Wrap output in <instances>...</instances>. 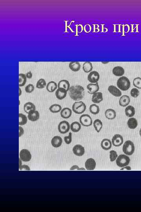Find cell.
<instances>
[{
	"label": "cell",
	"mask_w": 141,
	"mask_h": 212,
	"mask_svg": "<svg viewBox=\"0 0 141 212\" xmlns=\"http://www.w3.org/2000/svg\"><path fill=\"white\" fill-rule=\"evenodd\" d=\"M69 95L74 101H79L84 98L85 90L83 86L75 85L71 86L69 90Z\"/></svg>",
	"instance_id": "1"
},
{
	"label": "cell",
	"mask_w": 141,
	"mask_h": 212,
	"mask_svg": "<svg viewBox=\"0 0 141 212\" xmlns=\"http://www.w3.org/2000/svg\"><path fill=\"white\" fill-rule=\"evenodd\" d=\"M117 85L121 90L125 91L130 88V82L127 77L122 76L118 80Z\"/></svg>",
	"instance_id": "2"
},
{
	"label": "cell",
	"mask_w": 141,
	"mask_h": 212,
	"mask_svg": "<svg viewBox=\"0 0 141 212\" xmlns=\"http://www.w3.org/2000/svg\"><path fill=\"white\" fill-rule=\"evenodd\" d=\"M135 150V146L133 142L130 140L126 141L123 146V152L127 155H132Z\"/></svg>",
	"instance_id": "3"
},
{
	"label": "cell",
	"mask_w": 141,
	"mask_h": 212,
	"mask_svg": "<svg viewBox=\"0 0 141 212\" xmlns=\"http://www.w3.org/2000/svg\"><path fill=\"white\" fill-rule=\"evenodd\" d=\"M86 109V104L82 102H75L72 106V111L77 114H81L84 112Z\"/></svg>",
	"instance_id": "4"
},
{
	"label": "cell",
	"mask_w": 141,
	"mask_h": 212,
	"mask_svg": "<svg viewBox=\"0 0 141 212\" xmlns=\"http://www.w3.org/2000/svg\"><path fill=\"white\" fill-rule=\"evenodd\" d=\"M130 162V159L129 156L124 154L120 155L116 160L117 165L120 167L127 166Z\"/></svg>",
	"instance_id": "5"
},
{
	"label": "cell",
	"mask_w": 141,
	"mask_h": 212,
	"mask_svg": "<svg viewBox=\"0 0 141 212\" xmlns=\"http://www.w3.org/2000/svg\"><path fill=\"white\" fill-rule=\"evenodd\" d=\"M80 122L81 124L83 126H90L92 125V118L89 115H82L80 118Z\"/></svg>",
	"instance_id": "6"
},
{
	"label": "cell",
	"mask_w": 141,
	"mask_h": 212,
	"mask_svg": "<svg viewBox=\"0 0 141 212\" xmlns=\"http://www.w3.org/2000/svg\"><path fill=\"white\" fill-rule=\"evenodd\" d=\"M70 128V124L67 121H62L59 124L58 130L61 134H65L68 132Z\"/></svg>",
	"instance_id": "7"
},
{
	"label": "cell",
	"mask_w": 141,
	"mask_h": 212,
	"mask_svg": "<svg viewBox=\"0 0 141 212\" xmlns=\"http://www.w3.org/2000/svg\"><path fill=\"white\" fill-rule=\"evenodd\" d=\"M20 158L25 162H28L31 160V155L30 152L27 149H23L19 153Z\"/></svg>",
	"instance_id": "8"
},
{
	"label": "cell",
	"mask_w": 141,
	"mask_h": 212,
	"mask_svg": "<svg viewBox=\"0 0 141 212\" xmlns=\"http://www.w3.org/2000/svg\"><path fill=\"white\" fill-rule=\"evenodd\" d=\"M124 142L123 137L119 134H116L113 136L112 139V143L114 146L118 147L121 146Z\"/></svg>",
	"instance_id": "9"
},
{
	"label": "cell",
	"mask_w": 141,
	"mask_h": 212,
	"mask_svg": "<svg viewBox=\"0 0 141 212\" xmlns=\"http://www.w3.org/2000/svg\"><path fill=\"white\" fill-rule=\"evenodd\" d=\"M88 79L91 83H96L100 79L99 74L95 71L91 72L88 75Z\"/></svg>",
	"instance_id": "10"
},
{
	"label": "cell",
	"mask_w": 141,
	"mask_h": 212,
	"mask_svg": "<svg viewBox=\"0 0 141 212\" xmlns=\"http://www.w3.org/2000/svg\"><path fill=\"white\" fill-rule=\"evenodd\" d=\"M72 151L74 154L78 156H82L85 153L84 148L80 144H76L74 146Z\"/></svg>",
	"instance_id": "11"
},
{
	"label": "cell",
	"mask_w": 141,
	"mask_h": 212,
	"mask_svg": "<svg viewBox=\"0 0 141 212\" xmlns=\"http://www.w3.org/2000/svg\"><path fill=\"white\" fill-rule=\"evenodd\" d=\"M28 114V120L31 122H35L39 119V113L37 111L32 110H30Z\"/></svg>",
	"instance_id": "12"
},
{
	"label": "cell",
	"mask_w": 141,
	"mask_h": 212,
	"mask_svg": "<svg viewBox=\"0 0 141 212\" xmlns=\"http://www.w3.org/2000/svg\"><path fill=\"white\" fill-rule=\"evenodd\" d=\"M87 88L88 90L89 93L93 94L98 92L99 90V86L97 83H90L87 85Z\"/></svg>",
	"instance_id": "13"
},
{
	"label": "cell",
	"mask_w": 141,
	"mask_h": 212,
	"mask_svg": "<svg viewBox=\"0 0 141 212\" xmlns=\"http://www.w3.org/2000/svg\"><path fill=\"white\" fill-rule=\"evenodd\" d=\"M96 163L93 159L89 158L86 160L85 163V167L88 170L92 171L95 169Z\"/></svg>",
	"instance_id": "14"
},
{
	"label": "cell",
	"mask_w": 141,
	"mask_h": 212,
	"mask_svg": "<svg viewBox=\"0 0 141 212\" xmlns=\"http://www.w3.org/2000/svg\"><path fill=\"white\" fill-rule=\"evenodd\" d=\"M108 89L109 92L114 96L119 97L122 96L121 91L115 86L110 85L108 87Z\"/></svg>",
	"instance_id": "15"
},
{
	"label": "cell",
	"mask_w": 141,
	"mask_h": 212,
	"mask_svg": "<svg viewBox=\"0 0 141 212\" xmlns=\"http://www.w3.org/2000/svg\"><path fill=\"white\" fill-rule=\"evenodd\" d=\"M66 90L62 88H58L55 92V96L59 100H63L66 98L67 94Z\"/></svg>",
	"instance_id": "16"
},
{
	"label": "cell",
	"mask_w": 141,
	"mask_h": 212,
	"mask_svg": "<svg viewBox=\"0 0 141 212\" xmlns=\"http://www.w3.org/2000/svg\"><path fill=\"white\" fill-rule=\"evenodd\" d=\"M63 139L59 136H55L53 138L51 141V144L55 148H58L62 145Z\"/></svg>",
	"instance_id": "17"
},
{
	"label": "cell",
	"mask_w": 141,
	"mask_h": 212,
	"mask_svg": "<svg viewBox=\"0 0 141 212\" xmlns=\"http://www.w3.org/2000/svg\"><path fill=\"white\" fill-rule=\"evenodd\" d=\"M103 100L102 93L100 92H97L93 94L92 98V101L94 103H99Z\"/></svg>",
	"instance_id": "18"
},
{
	"label": "cell",
	"mask_w": 141,
	"mask_h": 212,
	"mask_svg": "<svg viewBox=\"0 0 141 212\" xmlns=\"http://www.w3.org/2000/svg\"><path fill=\"white\" fill-rule=\"evenodd\" d=\"M101 146L103 149L105 150H108L111 148L112 143L109 139H104L102 141Z\"/></svg>",
	"instance_id": "19"
},
{
	"label": "cell",
	"mask_w": 141,
	"mask_h": 212,
	"mask_svg": "<svg viewBox=\"0 0 141 212\" xmlns=\"http://www.w3.org/2000/svg\"><path fill=\"white\" fill-rule=\"evenodd\" d=\"M105 116L108 120H112L115 119L116 114L114 110L109 108L106 110L105 112Z\"/></svg>",
	"instance_id": "20"
},
{
	"label": "cell",
	"mask_w": 141,
	"mask_h": 212,
	"mask_svg": "<svg viewBox=\"0 0 141 212\" xmlns=\"http://www.w3.org/2000/svg\"><path fill=\"white\" fill-rule=\"evenodd\" d=\"M72 115V110L69 108H65L61 111V115L64 119H68Z\"/></svg>",
	"instance_id": "21"
},
{
	"label": "cell",
	"mask_w": 141,
	"mask_h": 212,
	"mask_svg": "<svg viewBox=\"0 0 141 212\" xmlns=\"http://www.w3.org/2000/svg\"><path fill=\"white\" fill-rule=\"evenodd\" d=\"M130 102V98L129 96L124 95L121 97L119 100V104L122 107L127 106Z\"/></svg>",
	"instance_id": "22"
},
{
	"label": "cell",
	"mask_w": 141,
	"mask_h": 212,
	"mask_svg": "<svg viewBox=\"0 0 141 212\" xmlns=\"http://www.w3.org/2000/svg\"><path fill=\"white\" fill-rule=\"evenodd\" d=\"M112 73L116 76H122L125 73V70L121 66H116L112 70Z\"/></svg>",
	"instance_id": "23"
},
{
	"label": "cell",
	"mask_w": 141,
	"mask_h": 212,
	"mask_svg": "<svg viewBox=\"0 0 141 212\" xmlns=\"http://www.w3.org/2000/svg\"><path fill=\"white\" fill-rule=\"evenodd\" d=\"M58 88H62L66 90L67 91H68L70 88V84L69 82L67 80H61L59 82L58 84Z\"/></svg>",
	"instance_id": "24"
},
{
	"label": "cell",
	"mask_w": 141,
	"mask_h": 212,
	"mask_svg": "<svg viewBox=\"0 0 141 212\" xmlns=\"http://www.w3.org/2000/svg\"><path fill=\"white\" fill-rule=\"evenodd\" d=\"M127 125L130 129H135L137 127L138 123L137 121L134 118H132L129 119L127 122Z\"/></svg>",
	"instance_id": "25"
},
{
	"label": "cell",
	"mask_w": 141,
	"mask_h": 212,
	"mask_svg": "<svg viewBox=\"0 0 141 212\" xmlns=\"http://www.w3.org/2000/svg\"><path fill=\"white\" fill-rule=\"evenodd\" d=\"M125 111L126 116L128 117H133L135 114V108L131 105L127 106L126 108Z\"/></svg>",
	"instance_id": "26"
},
{
	"label": "cell",
	"mask_w": 141,
	"mask_h": 212,
	"mask_svg": "<svg viewBox=\"0 0 141 212\" xmlns=\"http://www.w3.org/2000/svg\"><path fill=\"white\" fill-rule=\"evenodd\" d=\"M57 88V83L53 81L49 82L46 86V89L49 92H53Z\"/></svg>",
	"instance_id": "27"
},
{
	"label": "cell",
	"mask_w": 141,
	"mask_h": 212,
	"mask_svg": "<svg viewBox=\"0 0 141 212\" xmlns=\"http://www.w3.org/2000/svg\"><path fill=\"white\" fill-rule=\"evenodd\" d=\"M70 69L73 72H77L80 68L81 65L78 62H71L69 64Z\"/></svg>",
	"instance_id": "28"
},
{
	"label": "cell",
	"mask_w": 141,
	"mask_h": 212,
	"mask_svg": "<svg viewBox=\"0 0 141 212\" xmlns=\"http://www.w3.org/2000/svg\"><path fill=\"white\" fill-rule=\"evenodd\" d=\"M24 111L26 113L28 114L30 110H36V106L34 104L31 102H27L24 106Z\"/></svg>",
	"instance_id": "29"
},
{
	"label": "cell",
	"mask_w": 141,
	"mask_h": 212,
	"mask_svg": "<svg viewBox=\"0 0 141 212\" xmlns=\"http://www.w3.org/2000/svg\"><path fill=\"white\" fill-rule=\"evenodd\" d=\"M93 126L97 132H100L103 126L102 122L100 120L96 119L93 122Z\"/></svg>",
	"instance_id": "30"
},
{
	"label": "cell",
	"mask_w": 141,
	"mask_h": 212,
	"mask_svg": "<svg viewBox=\"0 0 141 212\" xmlns=\"http://www.w3.org/2000/svg\"><path fill=\"white\" fill-rule=\"evenodd\" d=\"M70 128L74 132H78L81 129V124L78 122H74L70 124Z\"/></svg>",
	"instance_id": "31"
},
{
	"label": "cell",
	"mask_w": 141,
	"mask_h": 212,
	"mask_svg": "<svg viewBox=\"0 0 141 212\" xmlns=\"http://www.w3.org/2000/svg\"><path fill=\"white\" fill-rule=\"evenodd\" d=\"M92 64L90 62H86L83 65V69L85 72L89 73L92 70Z\"/></svg>",
	"instance_id": "32"
},
{
	"label": "cell",
	"mask_w": 141,
	"mask_h": 212,
	"mask_svg": "<svg viewBox=\"0 0 141 212\" xmlns=\"http://www.w3.org/2000/svg\"><path fill=\"white\" fill-rule=\"evenodd\" d=\"M27 82L26 76L23 74H19V86H25Z\"/></svg>",
	"instance_id": "33"
},
{
	"label": "cell",
	"mask_w": 141,
	"mask_h": 212,
	"mask_svg": "<svg viewBox=\"0 0 141 212\" xmlns=\"http://www.w3.org/2000/svg\"><path fill=\"white\" fill-rule=\"evenodd\" d=\"M89 111L93 115H96L100 112V108L98 105L92 104L89 107Z\"/></svg>",
	"instance_id": "34"
},
{
	"label": "cell",
	"mask_w": 141,
	"mask_h": 212,
	"mask_svg": "<svg viewBox=\"0 0 141 212\" xmlns=\"http://www.w3.org/2000/svg\"><path fill=\"white\" fill-rule=\"evenodd\" d=\"M49 110L52 113H58L62 110V106L58 104H54L50 106Z\"/></svg>",
	"instance_id": "35"
},
{
	"label": "cell",
	"mask_w": 141,
	"mask_h": 212,
	"mask_svg": "<svg viewBox=\"0 0 141 212\" xmlns=\"http://www.w3.org/2000/svg\"><path fill=\"white\" fill-rule=\"evenodd\" d=\"M28 120L26 115L23 114H19V124L20 125H24L27 123Z\"/></svg>",
	"instance_id": "36"
},
{
	"label": "cell",
	"mask_w": 141,
	"mask_h": 212,
	"mask_svg": "<svg viewBox=\"0 0 141 212\" xmlns=\"http://www.w3.org/2000/svg\"><path fill=\"white\" fill-rule=\"evenodd\" d=\"M46 83L45 80L43 79H41L38 81L36 84L37 88L42 89L46 86Z\"/></svg>",
	"instance_id": "37"
},
{
	"label": "cell",
	"mask_w": 141,
	"mask_h": 212,
	"mask_svg": "<svg viewBox=\"0 0 141 212\" xmlns=\"http://www.w3.org/2000/svg\"><path fill=\"white\" fill-rule=\"evenodd\" d=\"M134 86L139 89H141V78H135L134 79L133 82Z\"/></svg>",
	"instance_id": "38"
},
{
	"label": "cell",
	"mask_w": 141,
	"mask_h": 212,
	"mask_svg": "<svg viewBox=\"0 0 141 212\" xmlns=\"http://www.w3.org/2000/svg\"><path fill=\"white\" fill-rule=\"evenodd\" d=\"M130 94L131 96L133 98H136L139 95L140 92L137 88H133L130 91Z\"/></svg>",
	"instance_id": "39"
},
{
	"label": "cell",
	"mask_w": 141,
	"mask_h": 212,
	"mask_svg": "<svg viewBox=\"0 0 141 212\" xmlns=\"http://www.w3.org/2000/svg\"><path fill=\"white\" fill-rule=\"evenodd\" d=\"M117 156V152L113 150L110 151V158L111 162H113V161H115L116 160Z\"/></svg>",
	"instance_id": "40"
},
{
	"label": "cell",
	"mask_w": 141,
	"mask_h": 212,
	"mask_svg": "<svg viewBox=\"0 0 141 212\" xmlns=\"http://www.w3.org/2000/svg\"><path fill=\"white\" fill-rule=\"evenodd\" d=\"M35 87L32 84H29V85H27L25 87V91L27 93H30L34 91Z\"/></svg>",
	"instance_id": "41"
},
{
	"label": "cell",
	"mask_w": 141,
	"mask_h": 212,
	"mask_svg": "<svg viewBox=\"0 0 141 212\" xmlns=\"http://www.w3.org/2000/svg\"><path fill=\"white\" fill-rule=\"evenodd\" d=\"M64 139H65V142L66 144H70L72 142V133L71 132L69 133L68 136H65Z\"/></svg>",
	"instance_id": "42"
},
{
	"label": "cell",
	"mask_w": 141,
	"mask_h": 212,
	"mask_svg": "<svg viewBox=\"0 0 141 212\" xmlns=\"http://www.w3.org/2000/svg\"><path fill=\"white\" fill-rule=\"evenodd\" d=\"M19 137H20L22 135H23V134L24 133V130H23V128L21 127V126H19Z\"/></svg>",
	"instance_id": "43"
},
{
	"label": "cell",
	"mask_w": 141,
	"mask_h": 212,
	"mask_svg": "<svg viewBox=\"0 0 141 212\" xmlns=\"http://www.w3.org/2000/svg\"><path fill=\"white\" fill-rule=\"evenodd\" d=\"M20 170H27L29 171L30 170V169L28 167L27 165H23L22 166L21 168L20 169Z\"/></svg>",
	"instance_id": "44"
},
{
	"label": "cell",
	"mask_w": 141,
	"mask_h": 212,
	"mask_svg": "<svg viewBox=\"0 0 141 212\" xmlns=\"http://www.w3.org/2000/svg\"><path fill=\"white\" fill-rule=\"evenodd\" d=\"M26 78L28 79H31L32 78V74L31 72H29L26 73Z\"/></svg>",
	"instance_id": "45"
},
{
	"label": "cell",
	"mask_w": 141,
	"mask_h": 212,
	"mask_svg": "<svg viewBox=\"0 0 141 212\" xmlns=\"http://www.w3.org/2000/svg\"><path fill=\"white\" fill-rule=\"evenodd\" d=\"M76 169H77V170H79V168L78 167V166H77V165H74L73 167H72L70 169V170H74Z\"/></svg>",
	"instance_id": "46"
},
{
	"label": "cell",
	"mask_w": 141,
	"mask_h": 212,
	"mask_svg": "<svg viewBox=\"0 0 141 212\" xmlns=\"http://www.w3.org/2000/svg\"><path fill=\"white\" fill-rule=\"evenodd\" d=\"M131 170V168L129 166H126V167L123 168L122 169H121V170Z\"/></svg>",
	"instance_id": "47"
},
{
	"label": "cell",
	"mask_w": 141,
	"mask_h": 212,
	"mask_svg": "<svg viewBox=\"0 0 141 212\" xmlns=\"http://www.w3.org/2000/svg\"><path fill=\"white\" fill-rule=\"evenodd\" d=\"M19 96H20L21 95V88H19Z\"/></svg>",
	"instance_id": "48"
},
{
	"label": "cell",
	"mask_w": 141,
	"mask_h": 212,
	"mask_svg": "<svg viewBox=\"0 0 141 212\" xmlns=\"http://www.w3.org/2000/svg\"><path fill=\"white\" fill-rule=\"evenodd\" d=\"M140 135L141 137V128L140 130Z\"/></svg>",
	"instance_id": "49"
}]
</instances>
